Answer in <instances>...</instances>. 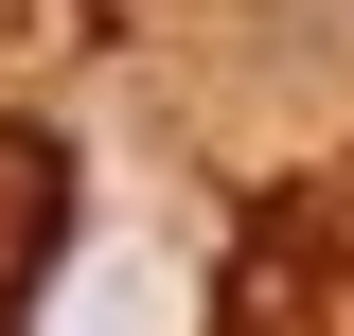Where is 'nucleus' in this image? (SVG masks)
Here are the masks:
<instances>
[{"mask_svg": "<svg viewBox=\"0 0 354 336\" xmlns=\"http://www.w3.org/2000/svg\"><path fill=\"white\" fill-rule=\"evenodd\" d=\"M53 230H71V142H36V124H0V301L53 265Z\"/></svg>", "mask_w": 354, "mask_h": 336, "instance_id": "1", "label": "nucleus"}]
</instances>
